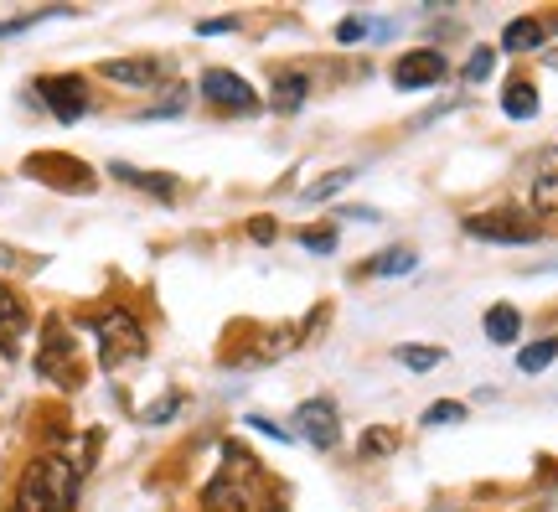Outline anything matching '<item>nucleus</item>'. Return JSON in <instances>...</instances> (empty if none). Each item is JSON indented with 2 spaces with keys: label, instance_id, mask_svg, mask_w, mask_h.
Masks as SVG:
<instances>
[{
  "label": "nucleus",
  "instance_id": "obj_1",
  "mask_svg": "<svg viewBox=\"0 0 558 512\" xmlns=\"http://www.w3.org/2000/svg\"><path fill=\"white\" fill-rule=\"evenodd\" d=\"M78 466L68 456H37L21 476L16 512H73L78 502Z\"/></svg>",
  "mask_w": 558,
  "mask_h": 512
},
{
  "label": "nucleus",
  "instance_id": "obj_2",
  "mask_svg": "<svg viewBox=\"0 0 558 512\" xmlns=\"http://www.w3.org/2000/svg\"><path fill=\"white\" fill-rule=\"evenodd\" d=\"M259 502V466L243 445H223V471L207 481V507L212 512H254Z\"/></svg>",
  "mask_w": 558,
  "mask_h": 512
},
{
  "label": "nucleus",
  "instance_id": "obj_3",
  "mask_svg": "<svg viewBox=\"0 0 558 512\" xmlns=\"http://www.w3.org/2000/svg\"><path fill=\"white\" fill-rule=\"evenodd\" d=\"M93 331H99V363L104 368H124V363H140L145 357V331L130 311H104Z\"/></svg>",
  "mask_w": 558,
  "mask_h": 512
},
{
  "label": "nucleus",
  "instance_id": "obj_4",
  "mask_svg": "<svg viewBox=\"0 0 558 512\" xmlns=\"http://www.w3.org/2000/svg\"><path fill=\"white\" fill-rule=\"evenodd\" d=\"M465 233H471V238H486V244H533V238H538V223L522 218V207H491V213L465 218Z\"/></svg>",
  "mask_w": 558,
  "mask_h": 512
},
{
  "label": "nucleus",
  "instance_id": "obj_5",
  "mask_svg": "<svg viewBox=\"0 0 558 512\" xmlns=\"http://www.w3.org/2000/svg\"><path fill=\"white\" fill-rule=\"evenodd\" d=\"M37 94L42 104L62 119V125H78V119L93 109V94H88V83L78 73H57V78H37Z\"/></svg>",
  "mask_w": 558,
  "mask_h": 512
},
{
  "label": "nucleus",
  "instance_id": "obj_6",
  "mask_svg": "<svg viewBox=\"0 0 558 512\" xmlns=\"http://www.w3.org/2000/svg\"><path fill=\"white\" fill-rule=\"evenodd\" d=\"M202 99L212 109H228V114H254L259 109V94H254V83L228 73V68H207L202 73Z\"/></svg>",
  "mask_w": 558,
  "mask_h": 512
},
{
  "label": "nucleus",
  "instance_id": "obj_7",
  "mask_svg": "<svg viewBox=\"0 0 558 512\" xmlns=\"http://www.w3.org/2000/svg\"><path fill=\"white\" fill-rule=\"evenodd\" d=\"M445 78H450V63H445L440 47H409L393 63V83L398 88H440Z\"/></svg>",
  "mask_w": 558,
  "mask_h": 512
},
{
  "label": "nucleus",
  "instance_id": "obj_8",
  "mask_svg": "<svg viewBox=\"0 0 558 512\" xmlns=\"http://www.w3.org/2000/svg\"><path fill=\"white\" fill-rule=\"evenodd\" d=\"M37 373H42V378H57V383H78V352H73V337H68V331H62L57 321L42 331Z\"/></svg>",
  "mask_w": 558,
  "mask_h": 512
},
{
  "label": "nucleus",
  "instance_id": "obj_9",
  "mask_svg": "<svg viewBox=\"0 0 558 512\" xmlns=\"http://www.w3.org/2000/svg\"><path fill=\"white\" fill-rule=\"evenodd\" d=\"M295 430H300V440H310L316 450H336V445H341L336 404H331V399H305L300 414H295Z\"/></svg>",
  "mask_w": 558,
  "mask_h": 512
},
{
  "label": "nucleus",
  "instance_id": "obj_10",
  "mask_svg": "<svg viewBox=\"0 0 558 512\" xmlns=\"http://www.w3.org/2000/svg\"><path fill=\"white\" fill-rule=\"evenodd\" d=\"M99 78H109L119 88H155L161 63H150V57H109V63L99 68Z\"/></svg>",
  "mask_w": 558,
  "mask_h": 512
},
{
  "label": "nucleus",
  "instance_id": "obj_11",
  "mask_svg": "<svg viewBox=\"0 0 558 512\" xmlns=\"http://www.w3.org/2000/svg\"><path fill=\"white\" fill-rule=\"evenodd\" d=\"M21 331H26V306L11 285H0V357H16L21 347Z\"/></svg>",
  "mask_w": 558,
  "mask_h": 512
},
{
  "label": "nucleus",
  "instance_id": "obj_12",
  "mask_svg": "<svg viewBox=\"0 0 558 512\" xmlns=\"http://www.w3.org/2000/svg\"><path fill=\"white\" fill-rule=\"evenodd\" d=\"M109 176L114 182H124V187H140V192H150V197H161V202H171L181 187H176V176H155V171H135L130 161H109Z\"/></svg>",
  "mask_w": 558,
  "mask_h": 512
},
{
  "label": "nucleus",
  "instance_id": "obj_13",
  "mask_svg": "<svg viewBox=\"0 0 558 512\" xmlns=\"http://www.w3.org/2000/svg\"><path fill=\"white\" fill-rule=\"evenodd\" d=\"M533 207H538V213H558V145L538 161V176H533Z\"/></svg>",
  "mask_w": 558,
  "mask_h": 512
},
{
  "label": "nucleus",
  "instance_id": "obj_14",
  "mask_svg": "<svg viewBox=\"0 0 558 512\" xmlns=\"http://www.w3.org/2000/svg\"><path fill=\"white\" fill-rule=\"evenodd\" d=\"M486 337H491L496 347H512V342L522 337V311L507 306V300H502V306H491V311H486Z\"/></svg>",
  "mask_w": 558,
  "mask_h": 512
},
{
  "label": "nucleus",
  "instance_id": "obj_15",
  "mask_svg": "<svg viewBox=\"0 0 558 512\" xmlns=\"http://www.w3.org/2000/svg\"><path fill=\"white\" fill-rule=\"evenodd\" d=\"M538 109H543V99H538V88L527 83V78H517V83L502 88V114L507 119H533Z\"/></svg>",
  "mask_w": 558,
  "mask_h": 512
},
{
  "label": "nucleus",
  "instance_id": "obj_16",
  "mask_svg": "<svg viewBox=\"0 0 558 512\" xmlns=\"http://www.w3.org/2000/svg\"><path fill=\"white\" fill-rule=\"evenodd\" d=\"M533 47H543V21H538V16H517V21H507L502 52H533Z\"/></svg>",
  "mask_w": 558,
  "mask_h": 512
},
{
  "label": "nucleus",
  "instance_id": "obj_17",
  "mask_svg": "<svg viewBox=\"0 0 558 512\" xmlns=\"http://www.w3.org/2000/svg\"><path fill=\"white\" fill-rule=\"evenodd\" d=\"M305 94H310L305 73H285V78H274V94H269V104H274L279 114H290V109H300V104H305Z\"/></svg>",
  "mask_w": 558,
  "mask_h": 512
},
{
  "label": "nucleus",
  "instance_id": "obj_18",
  "mask_svg": "<svg viewBox=\"0 0 558 512\" xmlns=\"http://www.w3.org/2000/svg\"><path fill=\"white\" fill-rule=\"evenodd\" d=\"M409 269H419V254L414 249H388V254H378L367 264V275L372 280H388V275H409Z\"/></svg>",
  "mask_w": 558,
  "mask_h": 512
},
{
  "label": "nucleus",
  "instance_id": "obj_19",
  "mask_svg": "<svg viewBox=\"0 0 558 512\" xmlns=\"http://www.w3.org/2000/svg\"><path fill=\"white\" fill-rule=\"evenodd\" d=\"M558 357V337H543V342H527L517 352V373H543L548 363Z\"/></svg>",
  "mask_w": 558,
  "mask_h": 512
},
{
  "label": "nucleus",
  "instance_id": "obj_20",
  "mask_svg": "<svg viewBox=\"0 0 558 512\" xmlns=\"http://www.w3.org/2000/svg\"><path fill=\"white\" fill-rule=\"evenodd\" d=\"M357 171H362V166H341V171L321 176V182H310V187H305V202H326V197H336L341 187H352V182H357Z\"/></svg>",
  "mask_w": 558,
  "mask_h": 512
},
{
  "label": "nucleus",
  "instance_id": "obj_21",
  "mask_svg": "<svg viewBox=\"0 0 558 512\" xmlns=\"http://www.w3.org/2000/svg\"><path fill=\"white\" fill-rule=\"evenodd\" d=\"M398 363L409 368V373H429V368L445 363V347H414V342H403L398 347Z\"/></svg>",
  "mask_w": 558,
  "mask_h": 512
},
{
  "label": "nucleus",
  "instance_id": "obj_22",
  "mask_svg": "<svg viewBox=\"0 0 558 512\" xmlns=\"http://www.w3.org/2000/svg\"><path fill=\"white\" fill-rule=\"evenodd\" d=\"M496 68V47H476L471 57H465V68H460V83H486Z\"/></svg>",
  "mask_w": 558,
  "mask_h": 512
},
{
  "label": "nucleus",
  "instance_id": "obj_23",
  "mask_svg": "<svg viewBox=\"0 0 558 512\" xmlns=\"http://www.w3.org/2000/svg\"><path fill=\"white\" fill-rule=\"evenodd\" d=\"M460 419H465V404H460V399H434V404L424 409V425H429V430H440V425H460Z\"/></svg>",
  "mask_w": 558,
  "mask_h": 512
},
{
  "label": "nucleus",
  "instance_id": "obj_24",
  "mask_svg": "<svg viewBox=\"0 0 558 512\" xmlns=\"http://www.w3.org/2000/svg\"><path fill=\"white\" fill-rule=\"evenodd\" d=\"M367 37H378V21H367V16H347L336 26V42L341 47H357V42H367Z\"/></svg>",
  "mask_w": 558,
  "mask_h": 512
},
{
  "label": "nucleus",
  "instance_id": "obj_25",
  "mask_svg": "<svg viewBox=\"0 0 558 512\" xmlns=\"http://www.w3.org/2000/svg\"><path fill=\"white\" fill-rule=\"evenodd\" d=\"M357 450L362 456H398V430H367L357 440Z\"/></svg>",
  "mask_w": 558,
  "mask_h": 512
},
{
  "label": "nucleus",
  "instance_id": "obj_26",
  "mask_svg": "<svg viewBox=\"0 0 558 512\" xmlns=\"http://www.w3.org/2000/svg\"><path fill=\"white\" fill-rule=\"evenodd\" d=\"M300 244H305L310 254H331V249H336V228H305Z\"/></svg>",
  "mask_w": 558,
  "mask_h": 512
},
{
  "label": "nucleus",
  "instance_id": "obj_27",
  "mask_svg": "<svg viewBox=\"0 0 558 512\" xmlns=\"http://www.w3.org/2000/svg\"><path fill=\"white\" fill-rule=\"evenodd\" d=\"M176 409H181V394H166L161 404H150V409H145V419H150V425H166Z\"/></svg>",
  "mask_w": 558,
  "mask_h": 512
},
{
  "label": "nucleus",
  "instance_id": "obj_28",
  "mask_svg": "<svg viewBox=\"0 0 558 512\" xmlns=\"http://www.w3.org/2000/svg\"><path fill=\"white\" fill-rule=\"evenodd\" d=\"M248 430H259V435H269V440H290V430H279V425H269L264 414H248Z\"/></svg>",
  "mask_w": 558,
  "mask_h": 512
},
{
  "label": "nucleus",
  "instance_id": "obj_29",
  "mask_svg": "<svg viewBox=\"0 0 558 512\" xmlns=\"http://www.w3.org/2000/svg\"><path fill=\"white\" fill-rule=\"evenodd\" d=\"M233 26H238L233 16H212V21H202V26H197V32H202V37H217V32H233Z\"/></svg>",
  "mask_w": 558,
  "mask_h": 512
},
{
  "label": "nucleus",
  "instance_id": "obj_30",
  "mask_svg": "<svg viewBox=\"0 0 558 512\" xmlns=\"http://www.w3.org/2000/svg\"><path fill=\"white\" fill-rule=\"evenodd\" d=\"M248 233H254V238H259V244H269V238H274L279 228H274L269 218H254V223H248Z\"/></svg>",
  "mask_w": 558,
  "mask_h": 512
},
{
  "label": "nucleus",
  "instance_id": "obj_31",
  "mask_svg": "<svg viewBox=\"0 0 558 512\" xmlns=\"http://www.w3.org/2000/svg\"><path fill=\"white\" fill-rule=\"evenodd\" d=\"M548 63H553V68H558V52H548Z\"/></svg>",
  "mask_w": 558,
  "mask_h": 512
},
{
  "label": "nucleus",
  "instance_id": "obj_32",
  "mask_svg": "<svg viewBox=\"0 0 558 512\" xmlns=\"http://www.w3.org/2000/svg\"><path fill=\"white\" fill-rule=\"evenodd\" d=\"M6 259H11V254H6V249H0V264H6Z\"/></svg>",
  "mask_w": 558,
  "mask_h": 512
}]
</instances>
